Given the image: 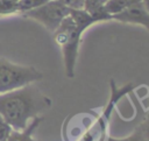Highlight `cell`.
Wrapping results in <instances>:
<instances>
[{"label":"cell","mask_w":149,"mask_h":141,"mask_svg":"<svg viewBox=\"0 0 149 141\" xmlns=\"http://www.w3.org/2000/svg\"><path fill=\"white\" fill-rule=\"evenodd\" d=\"M133 85H125L118 89L114 80H111V99L105 108L100 112L87 111L70 115L63 125L64 141H106L109 115L114 108V104L128 91Z\"/></svg>","instance_id":"6da1fadb"},{"label":"cell","mask_w":149,"mask_h":141,"mask_svg":"<svg viewBox=\"0 0 149 141\" xmlns=\"http://www.w3.org/2000/svg\"><path fill=\"white\" fill-rule=\"evenodd\" d=\"M51 104V99L33 83L0 94V115L13 129L22 131Z\"/></svg>","instance_id":"7a4b0ae2"},{"label":"cell","mask_w":149,"mask_h":141,"mask_svg":"<svg viewBox=\"0 0 149 141\" xmlns=\"http://www.w3.org/2000/svg\"><path fill=\"white\" fill-rule=\"evenodd\" d=\"M84 31L85 29L70 16V13L55 29V31H52L54 40L62 51L65 75L68 78H73L76 75L79 45Z\"/></svg>","instance_id":"3957f363"},{"label":"cell","mask_w":149,"mask_h":141,"mask_svg":"<svg viewBox=\"0 0 149 141\" xmlns=\"http://www.w3.org/2000/svg\"><path fill=\"white\" fill-rule=\"evenodd\" d=\"M43 73L34 66L20 65L0 57V94L40 82Z\"/></svg>","instance_id":"277c9868"},{"label":"cell","mask_w":149,"mask_h":141,"mask_svg":"<svg viewBox=\"0 0 149 141\" xmlns=\"http://www.w3.org/2000/svg\"><path fill=\"white\" fill-rule=\"evenodd\" d=\"M69 13L70 9L61 3L58 0H49L34 9L22 13V16L37 21L48 30L55 31L61 22L69 15Z\"/></svg>","instance_id":"5b68a950"},{"label":"cell","mask_w":149,"mask_h":141,"mask_svg":"<svg viewBox=\"0 0 149 141\" xmlns=\"http://www.w3.org/2000/svg\"><path fill=\"white\" fill-rule=\"evenodd\" d=\"M112 20L129 23L143 27L146 30L149 29V10H148V1L139 0L130 3L127 8L121 10L120 13L112 16Z\"/></svg>","instance_id":"8992f818"},{"label":"cell","mask_w":149,"mask_h":141,"mask_svg":"<svg viewBox=\"0 0 149 141\" xmlns=\"http://www.w3.org/2000/svg\"><path fill=\"white\" fill-rule=\"evenodd\" d=\"M42 121H43V117H41V115L35 117L24 129H22V131L13 129L7 141H37L34 138V132L38 128V126L41 125Z\"/></svg>","instance_id":"52a82bcc"},{"label":"cell","mask_w":149,"mask_h":141,"mask_svg":"<svg viewBox=\"0 0 149 141\" xmlns=\"http://www.w3.org/2000/svg\"><path fill=\"white\" fill-rule=\"evenodd\" d=\"M108 0H84V9L98 22L111 21V16L105 12L104 6Z\"/></svg>","instance_id":"ba28073f"},{"label":"cell","mask_w":149,"mask_h":141,"mask_svg":"<svg viewBox=\"0 0 149 141\" xmlns=\"http://www.w3.org/2000/svg\"><path fill=\"white\" fill-rule=\"evenodd\" d=\"M106 141H149L148 120L144 119L143 121H141L129 135H127L125 138L107 136Z\"/></svg>","instance_id":"9c48e42d"},{"label":"cell","mask_w":149,"mask_h":141,"mask_svg":"<svg viewBox=\"0 0 149 141\" xmlns=\"http://www.w3.org/2000/svg\"><path fill=\"white\" fill-rule=\"evenodd\" d=\"M20 13L19 0H0V16Z\"/></svg>","instance_id":"30bf717a"},{"label":"cell","mask_w":149,"mask_h":141,"mask_svg":"<svg viewBox=\"0 0 149 141\" xmlns=\"http://www.w3.org/2000/svg\"><path fill=\"white\" fill-rule=\"evenodd\" d=\"M49 0H19V8H20V14L28 12L30 9H34L43 3H45Z\"/></svg>","instance_id":"8fae6325"},{"label":"cell","mask_w":149,"mask_h":141,"mask_svg":"<svg viewBox=\"0 0 149 141\" xmlns=\"http://www.w3.org/2000/svg\"><path fill=\"white\" fill-rule=\"evenodd\" d=\"M12 131H13V128L0 115V141H7Z\"/></svg>","instance_id":"7c38bea8"},{"label":"cell","mask_w":149,"mask_h":141,"mask_svg":"<svg viewBox=\"0 0 149 141\" xmlns=\"http://www.w3.org/2000/svg\"><path fill=\"white\" fill-rule=\"evenodd\" d=\"M70 10L72 9H84V0H58Z\"/></svg>","instance_id":"4fadbf2b"}]
</instances>
